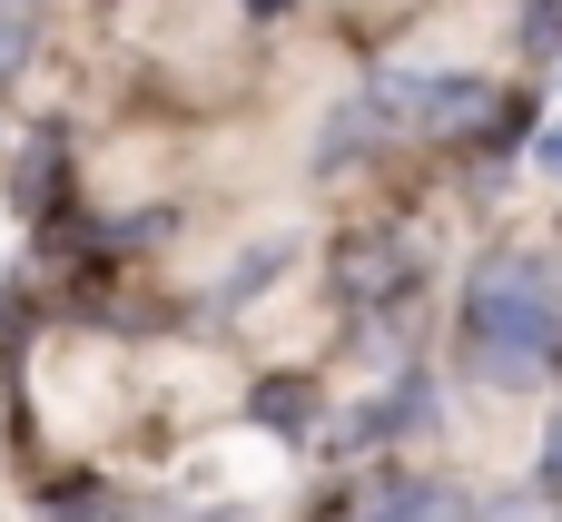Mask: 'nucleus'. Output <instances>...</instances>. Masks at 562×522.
Returning <instances> with one entry per match:
<instances>
[{
	"instance_id": "nucleus-7",
	"label": "nucleus",
	"mask_w": 562,
	"mask_h": 522,
	"mask_svg": "<svg viewBox=\"0 0 562 522\" xmlns=\"http://www.w3.org/2000/svg\"><path fill=\"white\" fill-rule=\"evenodd\" d=\"M277 276H286V247H267V257H237V266L217 276V296H207V306H237V296H267Z\"/></svg>"
},
{
	"instance_id": "nucleus-11",
	"label": "nucleus",
	"mask_w": 562,
	"mask_h": 522,
	"mask_svg": "<svg viewBox=\"0 0 562 522\" xmlns=\"http://www.w3.org/2000/svg\"><path fill=\"white\" fill-rule=\"evenodd\" d=\"M20 49H30V10H0V89H10V69H20Z\"/></svg>"
},
{
	"instance_id": "nucleus-3",
	"label": "nucleus",
	"mask_w": 562,
	"mask_h": 522,
	"mask_svg": "<svg viewBox=\"0 0 562 522\" xmlns=\"http://www.w3.org/2000/svg\"><path fill=\"white\" fill-rule=\"evenodd\" d=\"M336 522H474V503L445 474H395V484H366Z\"/></svg>"
},
{
	"instance_id": "nucleus-1",
	"label": "nucleus",
	"mask_w": 562,
	"mask_h": 522,
	"mask_svg": "<svg viewBox=\"0 0 562 522\" xmlns=\"http://www.w3.org/2000/svg\"><path fill=\"white\" fill-rule=\"evenodd\" d=\"M553 355H562V306H553L543 257H524V247L484 257L474 286H464V365H474L484 385L524 395V385L553 375Z\"/></svg>"
},
{
	"instance_id": "nucleus-6",
	"label": "nucleus",
	"mask_w": 562,
	"mask_h": 522,
	"mask_svg": "<svg viewBox=\"0 0 562 522\" xmlns=\"http://www.w3.org/2000/svg\"><path fill=\"white\" fill-rule=\"evenodd\" d=\"M10 197H20L30 217H49V207H59V138H40V148L20 158V188H10Z\"/></svg>"
},
{
	"instance_id": "nucleus-4",
	"label": "nucleus",
	"mask_w": 562,
	"mask_h": 522,
	"mask_svg": "<svg viewBox=\"0 0 562 522\" xmlns=\"http://www.w3.org/2000/svg\"><path fill=\"white\" fill-rule=\"evenodd\" d=\"M425 424H435V375L405 365L366 415H346V444H395V434H425Z\"/></svg>"
},
{
	"instance_id": "nucleus-2",
	"label": "nucleus",
	"mask_w": 562,
	"mask_h": 522,
	"mask_svg": "<svg viewBox=\"0 0 562 522\" xmlns=\"http://www.w3.org/2000/svg\"><path fill=\"white\" fill-rule=\"evenodd\" d=\"M326 276H336V306H346L366 336H395V326L415 316V296H425V257H415L405 237H346V247L326 257Z\"/></svg>"
},
{
	"instance_id": "nucleus-5",
	"label": "nucleus",
	"mask_w": 562,
	"mask_h": 522,
	"mask_svg": "<svg viewBox=\"0 0 562 522\" xmlns=\"http://www.w3.org/2000/svg\"><path fill=\"white\" fill-rule=\"evenodd\" d=\"M306 405H316V385H306V375H267V385H257V424H267V434H286V444L306 434Z\"/></svg>"
},
{
	"instance_id": "nucleus-12",
	"label": "nucleus",
	"mask_w": 562,
	"mask_h": 522,
	"mask_svg": "<svg viewBox=\"0 0 562 522\" xmlns=\"http://www.w3.org/2000/svg\"><path fill=\"white\" fill-rule=\"evenodd\" d=\"M533 168H543V178H562V118H543V128H533Z\"/></svg>"
},
{
	"instance_id": "nucleus-9",
	"label": "nucleus",
	"mask_w": 562,
	"mask_h": 522,
	"mask_svg": "<svg viewBox=\"0 0 562 522\" xmlns=\"http://www.w3.org/2000/svg\"><path fill=\"white\" fill-rule=\"evenodd\" d=\"M533 493H553V503H562V405L543 415V454H533Z\"/></svg>"
},
{
	"instance_id": "nucleus-10",
	"label": "nucleus",
	"mask_w": 562,
	"mask_h": 522,
	"mask_svg": "<svg viewBox=\"0 0 562 522\" xmlns=\"http://www.w3.org/2000/svg\"><path fill=\"white\" fill-rule=\"evenodd\" d=\"M474 522H553V493H504V503H484Z\"/></svg>"
},
{
	"instance_id": "nucleus-8",
	"label": "nucleus",
	"mask_w": 562,
	"mask_h": 522,
	"mask_svg": "<svg viewBox=\"0 0 562 522\" xmlns=\"http://www.w3.org/2000/svg\"><path fill=\"white\" fill-rule=\"evenodd\" d=\"M524 49H533V59L562 49V0H524Z\"/></svg>"
}]
</instances>
